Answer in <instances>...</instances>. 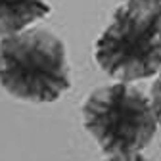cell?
<instances>
[{
    "label": "cell",
    "instance_id": "1",
    "mask_svg": "<svg viewBox=\"0 0 161 161\" xmlns=\"http://www.w3.org/2000/svg\"><path fill=\"white\" fill-rule=\"evenodd\" d=\"M0 86L23 102H56L71 86L64 40L48 29H25L2 38Z\"/></svg>",
    "mask_w": 161,
    "mask_h": 161
},
{
    "label": "cell",
    "instance_id": "2",
    "mask_svg": "<svg viewBox=\"0 0 161 161\" xmlns=\"http://www.w3.org/2000/svg\"><path fill=\"white\" fill-rule=\"evenodd\" d=\"M83 123L109 157L140 153L157 129L148 94L125 83L92 90L83 104Z\"/></svg>",
    "mask_w": 161,
    "mask_h": 161
},
{
    "label": "cell",
    "instance_id": "3",
    "mask_svg": "<svg viewBox=\"0 0 161 161\" xmlns=\"http://www.w3.org/2000/svg\"><path fill=\"white\" fill-rule=\"evenodd\" d=\"M94 58L106 75L130 85L161 73V12L119 6L96 40Z\"/></svg>",
    "mask_w": 161,
    "mask_h": 161
},
{
    "label": "cell",
    "instance_id": "4",
    "mask_svg": "<svg viewBox=\"0 0 161 161\" xmlns=\"http://www.w3.org/2000/svg\"><path fill=\"white\" fill-rule=\"evenodd\" d=\"M50 14L46 0H0V38L25 31Z\"/></svg>",
    "mask_w": 161,
    "mask_h": 161
},
{
    "label": "cell",
    "instance_id": "5",
    "mask_svg": "<svg viewBox=\"0 0 161 161\" xmlns=\"http://www.w3.org/2000/svg\"><path fill=\"white\" fill-rule=\"evenodd\" d=\"M152 109H153V115H155V121L157 125L161 127V73L157 75V79L153 80L152 85Z\"/></svg>",
    "mask_w": 161,
    "mask_h": 161
},
{
    "label": "cell",
    "instance_id": "6",
    "mask_svg": "<svg viewBox=\"0 0 161 161\" xmlns=\"http://www.w3.org/2000/svg\"><path fill=\"white\" fill-rule=\"evenodd\" d=\"M123 4L140 12H161V0H123Z\"/></svg>",
    "mask_w": 161,
    "mask_h": 161
},
{
    "label": "cell",
    "instance_id": "7",
    "mask_svg": "<svg viewBox=\"0 0 161 161\" xmlns=\"http://www.w3.org/2000/svg\"><path fill=\"white\" fill-rule=\"evenodd\" d=\"M106 161H150V159L144 157L142 153H132V155H113V157H108Z\"/></svg>",
    "mask_w": 161,
    "mask_h": 161
}]
</instances>
